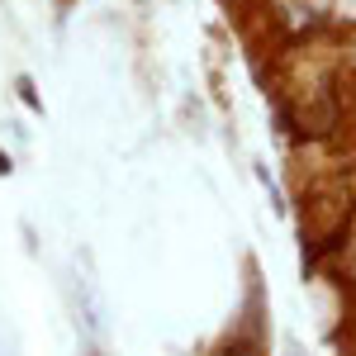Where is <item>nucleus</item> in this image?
<instances>
[{"label": "nucleus", "mask_w": 356, "mask_h": 356, "mask_svg": "<svg viewBox=\"0 0 356 356\" xmlns=\"http://www.w3.org/2000/svg\"><path fill=\"white\" fill-rule=\"evenodd\" d=\"M19 95H24L29 110H38V95H33V81H29V76H19Z\"/></svg>", "instance_id": "f257e3e1"}, {"label": "nucleus", "mask_w": 356, "mask_h": 356, "mask_svg": "<svg viewBox=\"0 0 356 356\" xmlns=\"http://www.w3.org/2000/svg\"><path fill=\"white\" fill-rule=\"evenodd\" d=\"M5 171H10V157H5V152H0V176H5Z\"/></svg>", "instance_id": "f03ea898"}]
</instances>
